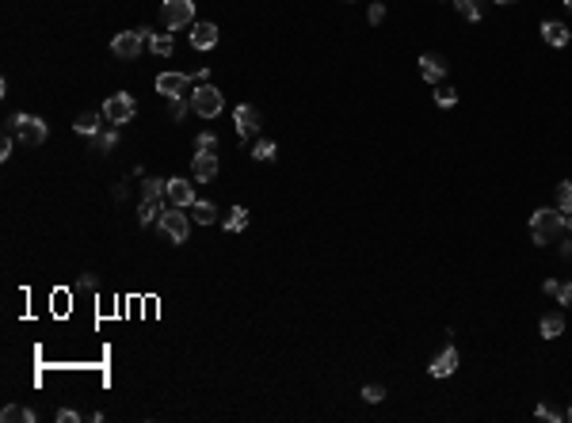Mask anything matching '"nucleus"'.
<instances>
[{"mask_svg":"<svg viewBox=\"0 0 572 423\" xmlns=\"http://www.w3.org/2000/svg\"><path fill=\"white\" fill-rule=\"evenodd\" d=\"M565 210H534V218H531V237H534V244H550L553 237H557L561 229H565Z\"/></svg>","mask_w":572,"mask_h":423,"instance_id":"f257e3e1","label":"nucleus"},{"mask_svg":"<svg viewBox=\"0 0 572 423\" xmlns=\"http://www.w3.org/2000/svg\"><path fill=\"white\" fill-rule=\"evenodd\" d=\"M4 134H15V141H23V145H42L50 130H46V123H42L39 115H15V118H8Z\"/></svg>","mask_w":572,"mask_h":423,"instance_id":"f03ea898","label":"nucleus"},{"mask_svg":"<svg viewBox=\"0 0 572 423\" xmlns=\"http://www.w3.org/2000/svg\"><path fill=\"white\" fill-rule=\"evenodd\" d=\"M222 107H225V99H222V92L214 88L210 81H203L195 92H191V111H195V115L214 118V115H222Z\"/></svg>","mask_w":572,"mask_h":423,"instance_id":"7ed1b4c3","label":"nucleus"},{"mask_svg":"<svg viewBox=\"0 0 572 423\" xmlns=\"http://www.w3.org/2000/svg\"><path fill=\"white\" fill-rule=\"evenodd\" d=\"M145 46H149V34L145 31H123V34L111 39V54L123 57V62H137Z\"/></svg>","mask_w":572,"mask_h":423,"instance_id":"20e7f679","label":"nucleus"},{"mask_svg":"<svg viewBox=\"0 0 572 423\" xmlns=\"http://www.w3.org/2000/svg\"><path fill=\"white\" fill-rule=\"evenodd\" d=\"M161 20L168 31H179L195 20V0H164L161 4Z\"/></svg>","mask_w":572,"mask_h":423,"instance_id":"39448f33","label":"nucleus"},{"mask_svg":"<svg viewBox=\"0 0 572 423\" xmlns=\"http://www.w3.org/2000/svg\"><path fill=\"white\" fill-rule=\"evenodd\" d=\"M137 115V103H134V96H130V92H115V96H111L107 103H103V118H107V123H130V118Z\"/></svg>","mask_w":572,"mask_h":423,"instance_id":"423d86ee","label":"nucleus"},{"mask_svg":"<svg viewBox=\"0 0 572 423\" xmlns=\"http://www.w3.org/2000/svg\"><path fill=\"white\" fill-rule=\"evenodd\" d=\"M161 233H164L168 240H176V244H184V240H187V233H191L187 214L179 210V206H168V210H164V218H161Z\"/></svg>","mask_w":572,"mask_h":423,"instance_id":"0eeeda50","label":"nucleus"},{"mask_svg":"<svg viewBox=\"0 0 572 423\" xmlns=\"http://www.w3.org/2000/svg\"><path fill=\"white\" fill-rule=\"evenodd\" d=\"M233 123H237V137H256L259 134V111L252 107V103H240L237 111H233Z\"/></svg>","mask_w":572,"mask_h":423,"instance_id":"6e6552de","label":"nucleus"},{"mask_svg":"<svg viewBox=\"0 0 572 423\" xmlns=\"http://www.w3.org/2000/svg\"><path fill=\"white\" fill-rule=\"evenodd\" d=\"M191 176H195V183H210L214 176H218V157L206 149L195 153V160H191Z\"/></svg>","mask_w":572,"mask_h":423,"instance_id":"1a4fd4ad","label":"nucleus"},{"mask_svg":"<svg viewBox=\"0 0 572 423\" xmlns=\"http://www.w3.org/2000/svg\"><path fill=\"white\" fill-rule=\"evenodd\" d=\"M168 206H179V210H187L191 202H195V183H187V179H168Z\"/></svg>","mask_w":572,"mask_h":423,"instance_id":"9d476101","label":"nucleus"},{"mask_svg":"<svg viewBox=\"0 0 572 423\" xmlns=\"http://www.w3.org/2000/svg\"><path fill=\"white\" fill-rule=\"evenodd\" d=\"M428 370H431V377H450V374L458 370V351H454V347H443L435 359H431Z\"/></svg>","mask_w":572,"mask_h":423,"instance_id":"9b49d317","label":"nucleus"},{"mask_svg":"<svg viewBox=\"0 0 572 423\" xmlns=\"http://www.w3.org/2000/svg\"><path fill=\"white\" fill-rule=\"evenodd\" d=\"M157 92H161V96H168V99L184 96V92H187V76L184 73H161L157 76Z\"/></svg>","mask_w":572,"mask_h":423,"instance_id":"f8f14e48","label":"nucleus"},{"mask_svg":"<svg viewBox=\"0 0 572 423\" xmlns=\"http://www.w3.org/2000/svg\"><path fill=\"white\" fill-rule=\"evenodd\" d=\"M420 76H423L428 84H439V81L447 76V62H443L439 54H423V57H420Z\"/></svg>","mask_w":572,"mask_h":423,"instance_id":"ddd939ff","label":"nucleus"},{"mask_svg":"<svg viewBox=\"0 0 572 423\" xmlns=\"http://www.w3.org/2000/svg\"><path fill=\"white\" fill-rule=\"evenodd\" d=\"M191 46L195 50H214L218 46V27H214V23H198V27L191 31Z\"/></svg>","mask_w":572,"mask_h":423,"instance_id":"4468645a","label":"nucleus"},{"mask_svg":"<svg viewBox=\"0 0 572 423\" xmlns=\"http://www.w3.org/2000/svg\"><path fill=\"white\" fill-rule=\"evenodd\" d=\"M542 39L550 42V46H568V39H572V31L565 27V23H557V20H550V23H542Z\"/></svg>","mask_w":572,"mask_h":423,"instance_id":"2eb2a0df","label":"nucleus"},{"mask_svg":"<svg viewBox=\"0 0 572 423\" xmlns=\"http://www.w3.org/2000/svg\"><path fill=\"white\" fill-rule=\"evenodd\" d=\"M164 210H168V206H164V198H161V202H142V214H137V221H142L145 229H149V226H161Z\"/></svg>","mask_w":572,"mask_h":423,"instance_id":"dca6fc26","label":"nucleus"},{"mask_svg":"<svg viewBox=\"0 0 572 423\" xmlns=\"http://www.w3.org/2000/svg\"><path fill=\"white\" fill-rule=\"evenodd\" d=\"M538 332H542V340H557V335L565 332V317H561V313H545L542 324H538Z\"/></svg>","mask_w":572,"mask_h":423,"instance_id":"f3484780","label":"nucleus"},{"mask_svg":"<svg viewBox=\"0 0 572 423\" xmlns=\"http://www.w3.org/2000/svg\"><path fill=\"white\" fill-rule=\"evenodd\" d=\"M164 191H168V179H157V176H149L142 183V202H161Z\"/></svg>","mask_w":572,"mask_h":423,"instance_id":"a211bd4d","label":"nucleus"},{"mask_svg":"<svg viewBox=\"0 0 572 423\" xmlns=\"http://www.w3.org/2000/svg\"><path fill=\"white\" fill-rule=\"evenodd\" d=\"M187 210H191V218H195L198 226H210V221L218 218V210H214V202H203V198H195V202H191Z\"/></svg>","mask_w":572,"mask_h":423,"instance_id":"6ab92c4d","label":"nucleus"},{"mask_svg":"<svg viewBox=\"0 0 572 423\" xmlns=\"http://www.w3.org/2000/svg\"><path fill=\"white\" fill-rule=\"evenodd\" d=\"M73 130L84 134V137H95V134L103 130V115H81V118L73 123Z\"/></svg>","mask_w":572,"mask_h":423,"instance_id":"aec40b11","label":"nucleus"},{"mask_svg":"<svg viewBox=\"0 0 572 423\" xmlns=\"http://www.w3.org/2000/svg\"><path fill=\"white\" fill-rule=\"evenodd\" d=\"M0 419H4V423H34V412L20 408V404H8V408L0 412Z\"/></svg>","mask_w":572,"mask_h":423,"instance_id":"412c9836","label":"nucleus"},{"mask_svg":"<svg viewBox=\"0 0 572 423\" xmlns=\"http://www.w3.org/2000/svg\"><path fill=\"white\" fill-rule=\"evenodd\" d=\"M222 226H225V233H240V229L248 226V210H245V206H233L229 218H225Z\"/></svg>","mask_w":572,"mask_h":423,"instance_id":"4be33fe9","label":"nucleus"},{"mask_svg":"<svg viewBox=\"0 0 572 423\" xmlns=\"http://www.w3.org/2000/svg\"><path fill=\"white\" fill-rule=\"evenodd\" d=\"M454 8H458V15L470 20V23L481 20V0H454Z\"/></svg>","mask_w":572,"mask_h":423,"instance_id":"5701e85b","label":"nucleus"},{"mask_svg":"<svg viewBox=\"0 0 572 423\" xmlns=\"http://www.w3.org/2000/svg\"><path fill=\"white\" fill-rule=\"evenodd\" d=\"M149 50L157 57H168L172 54V34H149Z\"/></svg>","mask_w":572,"mask_h":423,"instance_id":"b1692460","label":"nucleus"},{"mask_svg":"<svg viewBox=\"0 0 572 423\" xmlns=\"http://www.w3.org/2000/svg\"><path fill=\"white\" fill-rule=\"evenodd\" d=\"M115 145H118V130H100L95 134V149L100 153H111Z\"/></svg>","mask_w":572,"mask_h":423,"instance_id":"393cba45","label":"nucleus"},{"mask_svg":"<svg viewBox=\"0 0 572 423\" xmlns=\"http://www.w3.org/2000/svg\"><path fill=\"white\" fill-rule=\"evenodd\" d=\"M557 210L572 214V183H557Z\"/></svg>","mask_w":572,"mask_h":423,"instance_id":"a878e982","label":"nucleus"},{"mask_svg":"<svg viewBox=\"0 0 572 423\" xmlns=\"http://www.w3.org/2000/svg\"><path fill=\"white\" fill-rule=\"evenodd\" d=\"M275 153H279V149H275V141H256L252 157H256V160H267V164H271V160H275Z\"/></svg>","mask_w":572,"mask_h":423,"instance_id":"bb28decb","label":"nucleus"},{"mask_svg":"<svg viewBox=\"0 0 572 423\" xmlns=\"http://www.w3.org/2000/svg\"><path fill=\"white\" fill-rule=\"evenodd\" d=\"M187 107H191V99H184V96L168 99V115L176 118V123H179V118H184V115H187Z\"/></svg>","mask_w":572,"mask_h":423,"instance_id":"cd10ccee","label":"nucleus"},{"mask_svg":"<svg viewBox=\"0 0 572 423\" xmlns=\"http://www.w3.org/2000/svg\"><path fill=\"white\" fill-rule=\"evenodd\" d=\"M195 145H198V149H206V153H214V149H218V134L203 130V134L195 137Z\"/></svg>","mask_w":572,"mask_h":423,"instance_id":"c85d7f7f","label":"nucleus"},{"mask_svg":"<svg viewBox=\"0 0 572 423\" xmlns=\"http://www.w3.org/2000/svg\"><path fill=\"white\" fill-rule=\"evenodd\" d=\"M435 103H439V107H454V103H458V92H454V88H439V92H435Z\"/></svg>","mask_w":572,"mask_h":423,"instance_id":"c756f323","label":"nucleus"},{"mask_svg":"<svg viewBox=\"0 0 572 423\" xmlns=\"http://www.w3.org/2000/svg\"><path fill=\"white\" fill-rule=\"evenodd\" d=\"M362 401H367V404L386 401V389H381V385H367V389H362Z\"/></svg>","mask_w":572,"mask_h":423,"instance_id":"7c9ffc66","label":"nucleus"},{"mask_svg":"<svg viewBox=\"0 0 572 423\" xmlns=\"http://www.w3.org/2000/svg\"><path fill=\"white\" fill-rule=\"evenodd\" d=\"M534 416H538V419H550V423H557V419H565V416H561V412H557V408H553V404H538V412H534Z\"/></svg>","mask_w":572,"mask_h":423,"instance_id":"2f4dec72","label":"nucleus"},{"mask_svg":"<svg viewBox=\"0 0 572 423\" xmlns=\"http://www.w3.org/2000/svg\"><path fill=\"white\" fill-rule=\"evenodd\" d=\"M367 20H370V23H381V20H386V4H381V0H374V4H370Z\"/></svg>","mask_w":572,"mask_h":423,"instance_id":"473e14b6","label":"nucleus"},{"mask_svg":"<svg viewBox=\"0 0 572 423\" xmlns=\"http://www.w3.org/2000/svg\"><path fill=\"white\" fill-rule=\"evenodd\" d=\"M76 419H81V416H76L73 408H62V412H57V423H76Z\"/></svg>","mask_w":572,"mask_h":423,"instance_id":"72a5a7b5","label":"nucleus"},{"mask_svg":"<svg viewBox=\"0 0 572 423\" xmlns=\"http://www.w3.org/2000/svg\"><path fill=\"white\" fill-rule=\"evenodd\" d=\"M545 293H550V298H561V282L550 279V282H545Z\"/></svg>","mask_w":572,"mask_h":423,"instance_id":"f704fd0d","label":"nucleus"},{"mask_svg":"<svg viewBox=\"0 0 572 423\" xmlns=\"http://www.w3.org/2000/svg\"><path fill=\"white\" fill-rule=\"evenodd\" d=\"M557 301H561V305H572V282H568V286H561V298Z\"/></svg>","mask_w":572,"mask_h":423,"instance_id":"c9c22d12","label":"nucleus"},{"mask_svg":"<svg viewBox=\"0 0 572 423\" xmlns=\"http://www.w3.org/2000/svg\"><path fill=\"white\" fill-rule=\"evenodd\" d=\"M565 229H568V233H572V214H568V221H565Z\"/></svg>","mask_w":572,"mask_h":423,"instance_id":"e433bc0d","label":"nucleus"},{"mask_svg":"<svg viewBox=\"0 0 572 423\" xmlns=\"http://www.w3.org/2000/svg\"><path fill=\"white\" fill-rule=\"evenodd\" d=\"M496 4H515V0H496Z\"/></svg>","mask_w":572,"mask_h":423,"instance_id":"4c0bfd02","label":"nucleus"},{"mask_svg":"<svg viewBox=\"0 0 572 423\" xmlns=\"http://www.w3.org/2000/svg\"><path fill=\"white\" fill-rule=\"evenodd\" d=\"M565 8H568V12H572V0H565Z\"/></svg>","mask_w":572,"mask_h":423,"instance_id":"58836bf2","label":"nucleus"},{"mask_svg":"<svg viewBox=\"0 0 572 423\" xmlns=\"http://www.w3.org/2000/svg\"><path fill=\"white\" fill-rule=\"evenodd\" d=\"M568 419H572V408H568Z\"/></svg>","mask_w":572,"mask_h":423,"instance_id":"ea45409f","label":"nucleus"}]
</instances>
